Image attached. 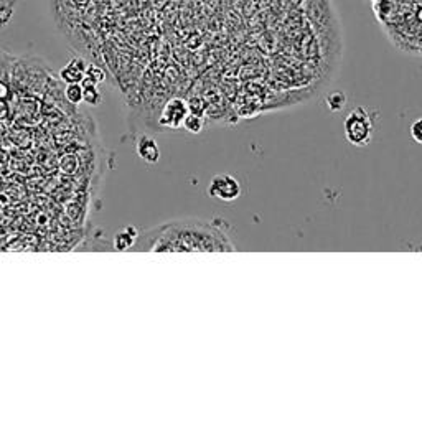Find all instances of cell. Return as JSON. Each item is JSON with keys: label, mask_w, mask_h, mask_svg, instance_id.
Returning <instances> with one entry per match:
<instances>
[{"label": "cell", "mask_w": 422, "mask_h": 422, "mask_svg": "<svg viewBox=\"0 0 422 422\" xmlns=\"http://www.w3.org/2000/svg\"><path fill=\"white\" fill-rule=\"evenodd\" d=\"M135 152L145 164H157L160 159V149L157 140L150 135H140L135 145Z\"/></svg>", "instance_id": "cell-5"}, {"label": "cell", "mask_w": 422, "mask_h": 422, "mask_svg": "<svg viewBox=\"0 0 422 422\" xmlns=\"http://www.w3.org/2000/svg\"><path fill=\"white\" fill-rule=\"evenodd\" d=\"M84 76L89 78V79H93L94 83L99 84V83H103L104 79H106V73L103 72L101 68L96 67V64H88V67H86V74H84Z\"/></svg>", "instance_id": "cell-11"}, {"label": "cell", "mask_w": 422, "mask_h": 422, "mask_svg": "<svg viewBox=\"0 0 422 422\" xmlns=\"http://www.w3.org/2000/svg\"><path fill=\"white\" fill-rule=\"evenodd\" d=\"M203 127H205V120L202 115L195 114L190 110V114L187 115V119H185L182 129H185L190 134H200L203 130Z\"/></svg>", "instance_id": "cell-8"}, {"label": "cell", "mask_w": 422, "mask_h": 422, "mask_svg": "<svg viewBox=\"0 0 422 422\" xmlns=\"http://www.w3.org/2000/svg\"><path fill=\"white\" fill-rule=\"evenodd\" d=\"M135 251L142 253H233L229 224L223 219L178 218L139 233Z\"/></svg>", "instance_id": "cell-1"}, {"label": "cell", "mask_w": 422, "mask_h": 422, "mask_svg": "<svg viewBox=\"0 0 422 422\" xmlns=\"http://www.w3.org/2000/svg\"><path fill=\"white\" fill-rule=\"evenodd\" d=\"M64 98L67 101L73 106H78L83 103V86L79 83H69L67 88H64Z\"/></svg>", "instance_id": "cell-9"}, {"label": "cell", "mask_w": 422, "mask_h": 422, "mask_svg": "<svg viewBox=\"0 0 422 422\" xmlns=\"http://www.w3.org/2000/svg\"><path fill=\"white\" fill-rule=\"evenodd\" d=\"M411 137H413V140H416L418 144H422V118L416 119L413 124H411Z\"/></svg>", "instance_id": "cell-12"}, {"label": "cell", "mask_w": 422, "mask_h": 422, "mask_svg": "<svg viewBox=\"0 0 422 422\" xmlns=\"http://www.w3.org/2000/svg\"><path fill=\"white\" fill-rule=\"evenodd\" d=\"M345 104H346V96L341 91L330 93L329 96H326V106H329L331 113H338V110L345 108Z\"/></svg>", "instance_id": "cell-10"}, {"label": "cell", "mask_w": 422, "mask_h": 422, "mask_svg": "<svg viewBox=\"0 0 422 422\" xmlns=\"http://www.w3.org/2000/svg\"><path fill=\"white\" fill-rule=\"evenodd\" d=\"M190 110H192L190 109V104L185 101V99L172 98L170 101H167V104L164 106L162 113H160V118H159L160 127L172 129V130L182 129L185 119H187V115L190 114Z\"/></svg>", "instance_id": "cell-4"}, {"label": "cell", "mask_w": 422, "mask_h": 422, "mask_svg": "<svg viewBox=\"0 0 422 422\" xmlns=\"http://www.w3.org/2000/svg\"><path fill=\"white\" fill-rule=\"evenodd\" d=\"M243 193L239 180L229 173H218L211 178L208 185V195L219 202L231 203L236 202Z\"/></svg>", "instance_id": "cell-3"}, {"label": "cell", "mask_w": 422, "mask_h": 422, "mask_svg": "<svg viewBox=\"0 0 422 422\" xmlns=\"http://www.w3.org/2000/svg\"><path fill=\"white\" fill-rule=\"evenodd\" d=\"M139 233L140 231L135 228V226H127V228H124L120 233L115 234L114 243H113L114 249L115 251L134 249L135 243H137V239H139Z\"/></svg>", "instance_id": "cell-7"}, {"label": "cell", "mask_w": 422, "mask_h": 422, "mask_svg": "<svg viewBox=\"0 0 422 422\" xmlns=\"http://www.w3.org/2000/svg\"><path fill=\"white\" fill-rule=\"evenodd\" d=\"M345 137L355 147H365L373 137V119L363 106L351 109L343 122Z\"/></svg>", "instance_id": "cell-2"}, {"label": "cell", "mask_w": 422, "mask_h": 422, "mask_svg": "<svg viewBox=\"0 0 422 422\" xmlns=\"http://www.w3.org/2000/svg\"><path fill=\"white\" fill-rule=\"evenodd\" d=\"M86 62L83 58H73L62 72H59V79L67 84L69 83H81L84 74H86Z\"/></svg>", "instance_id": "cell-6"}]
</instances>
